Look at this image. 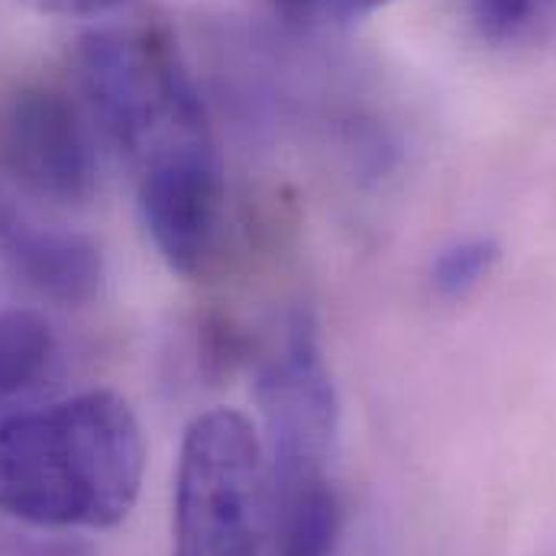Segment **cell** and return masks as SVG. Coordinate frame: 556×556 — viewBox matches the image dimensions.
<instances>
[{"instance_id":"ba28073f","label":"cell","mask_w":556,"mask_h":556,"mask_svg":"<svg viewBox=\"0 0 556 556\" xmlns=\"http://www.w3.org/2000/svg\"><path fill=\"white\" fill-rule=\"evenodd\" d=\"M59 359L52 327L33 311H0V395L39 386Z\"/></svg>"},{"instance_id":"7a4b0ae2","label":"cell","mask_w":556,"mask_h":556,"mask_svg":"<svg viewBox=\"0 0 556 556\" xmlns=\"http://www.w3.org/2000/svg\"><path fill=\"white\" fill-rule=\"evenodd\" d=\"M78 75L137 178L217 155L201 94L159 26H111L85 36Z\"/></svg>"},{"instance_id":"8fae6325","label":"cell","mask_w":556,"mask_h":556,"mask_svg":"<svg viewBox=\"0 0 556 556\" xmlns=\"http://www.w3.org/2000/svg\"><path fill=\"white\" fill-rule=\"evenodd\" d=\"M29 3L46 13H59V16H94V13L117 7L121 0H29Z\"/></svg>"},{"instance_id":"4fadbf2b","label":"cell","mask_w":556,"mask_h":556,"mask_svg":"<svg viewBox=\"0 0 556 556\" xmlns=\"http://www.w3.org/2000/svg\"><path fill=\"white\" fill-rule=\"evenodd\" d=\"M29 556H98L94 554V547L91 544H85V541H49V544H42V547H36Z\"/></svg>"},{"instance_id":"52a82bcc","label":"cell","mask_w":556,"mask_h":556,"mask_svg":"<svg viewBox=\"0 0 556 556\" xmlns=\"http://www.w3.org/2000/svg\"><path fill=\"white\" fill-rule=\"evenodd\" d=\"M0 256L20 285L65 307H85L104 288V256L94 240L29 224L7 204H0Z\"/></svg>"},{"instance_id":"277c9868","label":"cell","mask_w":556,"mask_h":556,"mask_svg":"<svg viewBox=\"0 0 556 556\" xmlns=\"http://www.w3.org/2000/svg\"><path fill=\"white\" fill-rule=\"evenodd\" d=\"M0 168L33 198L52 204L91 201L98 149L68 94L23 81L0 98Z\"/></svg>"},{"instance_id":"30bf717a","label":"cell","mask_w":556,"mask_h":556,"mask_svg":"<svg viewBox=\"0 0 556 556\" xmlns=\"http://www.w3.org/2000/svg\"><path fill=\"white\" fill-rule=\"evenodd\" d=\"M502 250L492 237H466L440 250V256L430 266V281L437 294L443 298H466L472 288H479L492 276Z\"/></svg>"},{"instance_id":"7c38bea8","label":"cell","mask_w":556,"mask_h":556,"mask_svg":"<svg viewBox=\"0 0 556 556\" xmlns=\"http://www.w3.org/2000/svg\"><path fill=\"white\" fill-rule=\"evenodd\" d=\"M288 13H317V10H337V13H363L382 0H278Z\"/></svg>"},{"instance_id":"9c48e42d","label":"cell","mask_w":556,"mask_h":556,"mask_svg":"<svg viewBox=\"0 0 556 556\" xmlns=\"http://www.w3.org/2000/svg\"><path fill=\"white\" fill-rule=\"evenodd\" d=\"M479 29L495 42H538L556 33V0H469Z\"/></svg>"},{"instance_id":"5b68a950","label":"cell","mask_w":556,"mask_h":556,"mask_svg":"<svg viewBox=\"0 0 556 556\" xmlns=\"http://www.w3.org/2000/svg\"><path fill=\"white\" fill-rule=\"evenodd\" d=\"M260 405L269 430V476L330 472L337 395L307 314L288 320L278 353L260 376Z\"/></svg>"},{"instance_id":"3957f363","label":"cell","mask_w":556,"mask_h":556,"mask_svg":"<svg viewBox=\"0 0 556 556\" xmlns=\"http://www.w3.org/2000/svg\"><path fill=\"white\" fill-rule=\"evenodd\" d=\"M263 450L250 420L194 417L175 476V556H260L266 518Z\"/></svg>"},{"instance_id":"8992f818","label":"cell","mask_w":556,"mask_h":556,"mask_svg":"<svg viewBox=\"0 0 556 556\" xmlns=\"http://www.w3.org/2000/svg\"><path fill=\"white\" fill-rule=\"evenodd\" d=\"M142 224L181 276H204L220 250L224 233V172L220 159H198L137 178Z\"/></svg>"},{"instance_id":"6da1fadb","label":"cell","mask_w":556,"mask_h":556,"mask_svg":"<svg viewBox=\"0 0 556 556\" xmlns=\"http://www.w3.org/2000/svg\"><path fill=\"white\" fill-rule=\"evenodd\" d=\"M142 430L114 392H85L0 427V511L46 528H114L137 505Z\"/></svg>"}]
</instances>
